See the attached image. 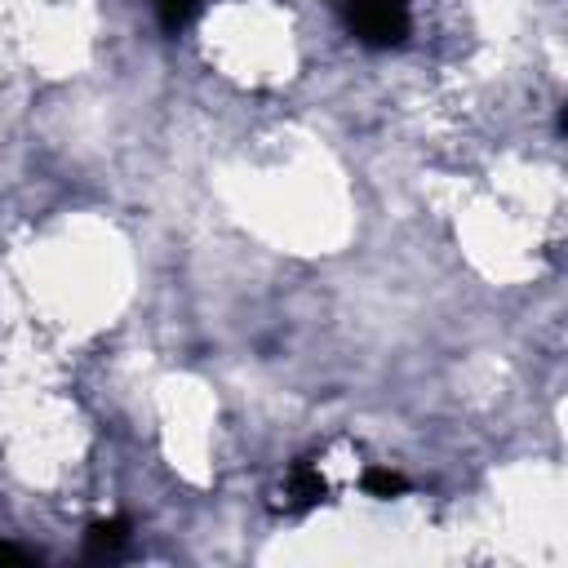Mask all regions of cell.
<instances>
[{"label":"cell","instance_id":"4","mask_svg":"<svg viewBox=\"0 0 568 568\" xmlns=\"http://www.w3.org/2000/svg\"><path fill=\"white\" fill-rule=\"evenodd\" d=\"M124 528H129L124 519H98V524L89 528V546H93V550H115V546L129 537Z\"/></svg>","mask_w":568,"mask_h":568},{"label":"cell","instance_id":"3","mask_svg":"<svg viewBox=\"0 0 568 568\" xmlns=\"http://www.w3.org/2000/svg\"><path fill=\"white\" fill-rule=\"evenodd\" d=\"M204 0H151V9H155V18H160V27L164 31H178V27H186L191 18H195V9H200Z\"/></svg>","mask_w":568,"mask_h":568},{"label":"cell","instance_id":"5","mask_svg":"<svg viewBox=\"0 0 568 568\" xmlns=\"http://www.w3.org/2000/svg\"><path fill=\"white\" fill-rule=\"evenodd\" d=\"M364 488H368V493H377V497H395V493H404V475L373 466V470H364Z\"/></svg>","mask_w":568,"mask_h":568},{"label":"cell","instance_id":"1","mask_svg":"<svg viewBox=\"0 0 568 568\" xmlns=\"http://www.w3.org/2000/svg\"><path fill=\"white\" fill-rule=\"evenodd\" d=\"M337 13L346 31L368 49H395L413 27V13L404 0H337Z\"/></svg>","mask_w":568,"mask_h":568},{"label":"cell","instance_id":"2","mask_svg":"<svg viewBox=\"0 0 568 568\" xmlns=\"http://www.w3.org/2000/svg\"><path fill=\"white\" fill-rule=\"evenodd\" d=\"M288 497H293V506H315V501H324V479H320V470H315V466H297L293 479H288Z\"/></svg>","mask_w":568,"mask_h":568}]
</instances>
